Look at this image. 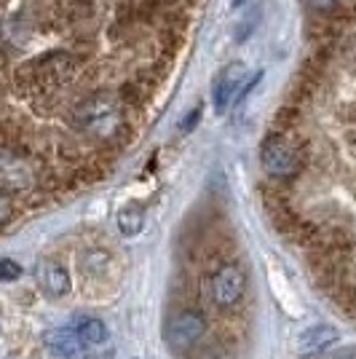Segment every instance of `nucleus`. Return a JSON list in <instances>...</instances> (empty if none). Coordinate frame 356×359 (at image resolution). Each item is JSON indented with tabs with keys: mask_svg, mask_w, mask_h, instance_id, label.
Instances as JSON below:
<instances>
[{
	"mask_svg": "<svg viewBox=\"0 0 356 359\" xmlns=\"http://www.w3.org/2000/svg\"><path fill=\"white\" fill-rule=\"evenodd\" d=\"M260 164L266 169V175L276 180H289L295 177L303 166V156L300 150L284 140V137H271L263 142V150H260Z\"/></svg>",
	"mask_w": 356,
	"mask_h": 359,
	"instance_id": "1",
	"label": "nucleus"
},
{
	"mask_svg": "<svg viewBox=\"0 0 356 359\" xmlns=\"http://www.w3.org/2000/svg\"><path fill=\"white\" fill-rule=\"evenodd\" d=\"M209 290H212V300H214L217 309H233L238 300L244 298L247 273L236 263H223L220 269L212 273Z\"/></svg>",
	"mask_w": 356,
	"mask_h": 359,
	"instance_id": "2",
	"label": "nucleus"
},
{
	"mask_svg": "<svg viewBox=\"0 0 356 359\" xmlns=\"http://www.w3.org/2000/svg\"><path fill=\"white\" fill-rule=\"evenodd\" d=\"M204 330H207V319L198 311H177L166 322V344L177 351L191 348L204 335Z\"/></svg>",
	"mask_w": 356,
	"mask_h": 359,
	"instance_id": "3",
	"label": "nucleus"
},
{
	"mask_svg": "<svg viewBox=\"0 0 356 359\" xmlns=\"http://www.w3.org/2000/svg\"><path fill=\"white\" fill-rule=\"evenodd\" d=\"M247 78H249V73L241 62H231L223 73L217 75V81H214V107H217V113H225L236 100H241L247 94V86H249Z\"/></svg>",
	"mask_w": 356,
	"mask_h": 359,
	"instance_id": "4",
	"label": "nucleus"
},
{
	"mask_svg": "<svg viewBox=\"0 0 356 359\" xmlns=\"http://www.w3.org/2000/svg\"><path fill=\"white\" fill-rule=\"evenodd\" d=\"M116 113H118L116 100H113L110 94H97V97H91V100H86V102L78 105V110H75V121H78V126L97 132L100 126L113 123V121H116Z\"/></svg>",
	"mask_w": 356,
	"mask_h": 359,
	"instance_id": "5",
	"label": "nucleus"
},
{
	"mask_svg": "<svg viewBox=\"0 0 356 359\" xmlns=\"http://www.w3.org/2000/svg\"><path fill=\"white\" fill-rule=\"evenodd\" d=\"M46 346L60 359H91V346L81 338V332L75 327L48 330L46 332Z\"/></svg>",
	"mask_w": 356,
	"mask_h": 359,
	"instance_id": "6",
	"label": "nucleus"
},
{
	"mask_svg": "<svg viewBox=\"0 0 356 359\" xmlns=\"http://www.w3.org/2000/svg\"><path fill=\"white\" fill-rule=\"evenodd\" d=\"M35 276H38V285L43 287V292L54 295V298H62L70 292V273L57 260H43L35 271Z\"/></svg>",
	"mask_w": 356,
	"mask_h": 359,
	"instance_id": "7",
	"label": "nucleus"
},
{
	"mask_svg": "<svg viewBox=\"0 0 356 359\" xmlns=\"http://www.w3.org/2000/svg\"><path fill=\"white\" fill-rule=\"evenodd\" d=\"M338 341V332L332 327H311L303 332L300 338V354H319V351H327L329 346Z\"/></svg>",
	"mask_w": 356,
	"mask_h": 359,
	"instance_id": "8",
	"label": "nucleus"
},
{
	"mask_svg": "<svg viewBox=\"0 0 356 359\" xmlns=\"http://www.w3.org/2000/svg\"><path fill=\"white\" fill-rule=\"evenodd\" d=\"M118 231L123 236H137L139 231H142V225H145V212L139 204H126V207H121L118 210Z\"/></svg>",
	"mask_w": 356,
	"mask_h": 359,
	"instance_id": "9",
	"label": "nucleus"
},
{
	"mask_svg": "<svg viewBox=\"0 0 356 359\" xmlns=\"http://www.w3.org/2000/svg\"><path fill=\"white\" fill-rule=\"evenodd\" d=\"M73 327L81 332V338L89 346H100L107 341V327H104V322H100L97 316H78Z\"/></svg>",
	"mask_w": 356,
	"mask_h": 359,
	"instance_id": "10",
	"label": "nucleus"
},
{
	"mask_svg": "<svg viewBox=\"0 0 356 359\" xmlns=\"http://www.w3.org/2000/svg\"><path fill=\"white\" fill-rule=\"evenodd\" d=\"M19 276H22V266L16 260L0 257V282H14Z\"/></svg>",
	"mask_w": 356,
	"mask_h": 359,
	"instance_id": "11",
	"label": "nucleus"
},
{
	"mask_svg": "<svg viewBox=\"0 0 356 359\" xmlns=\"http://www.w3.org/2000/svg\"><path fill=\"white\" fill-rule=\"evenodd\" d=\"M11 215H14V207H11V198L6 194H0V225L8 223L11 220Z\"/></svg>",
	"mask_w": 356,
	"mask_h": 359,
	"instance_id": "12",
	"label": "nucleus"
},
{
	"mask_svg": "<svg viewBox=\"0 0 356 359\" xmlns=\"http://www.w3.org/2000/svg\"><path fill=\"white\" fill-rule=\"evenodd\" d=\"M311 8H316V11H327V8H335L341 0H306Z\"/></svg>",
	"mask_w": 356,
	"mask_h": 359,
	"instance_id": "13",
	"label": "nucleus"
},
{
	"mask_svg": "<svg viewBox=\"0 0 356 359\" xmlns=\"http://www.w3.org/2000/svg\"><path fill=\"white\" fill-rule=\"evenodd\" d=\"M198 116H201V110H198V107H196L193 113H191V116H188V118L182 121V132H191V129H193V126H196V121H198Z\"/></svg>",
	"mask_w": 356,
	"mask_h": 359,
	"instance_id": "14",
	"label": "nucleus"
},
{
	"mask_svg": "<svg viewBox=\"0 0 356 359\" xmlns=\"http://www.w3.org/2000/svg\"><path fill=\"white\" fill-rule=\"evenodd\" d=\"M327 359H356V351L345 348V351H338V354H329Z\"/></svg>",
	"mask_w": 356,
	"mask_h": 359,
	"instance_id": "15",
	"label": "nucleus"
},
{
	"mask_svg": "<svg viewBox=\"0 0 356 359\" xmlns=\"http://www.w3.org/2000/svg\"><path fill=\"white\" fill-rule=\"evenodd\" d=\"M244 3H249V0H233V8H241Z\"/></svg>",
	"mask_w": 356,
	"mask_h": 359,
	"instance_id": "16",
	"label": "nucleus"
}]
</instances>
